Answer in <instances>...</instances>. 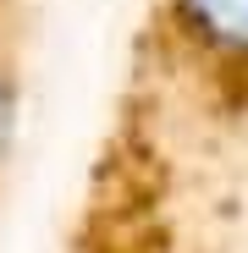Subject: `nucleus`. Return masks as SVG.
<instances>
[{"instance_id":"f257e3e1","label":"nucleus","mask_w":248,"mask_h":253,"mask_svg":"<svg viewBox=\"0 0 248 253\" xmlns=\"http://www.w3.org/2000/svg\"><path fill=\"white\" fill-rule=\"evenodd\" d=\"M121 94L188 132L248 126V0H149Z\"/></svg>"}]
</instances>
